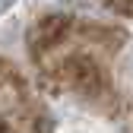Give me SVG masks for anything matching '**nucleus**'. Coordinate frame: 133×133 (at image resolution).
<instances>
[{"label": "nucleus", "mask_w": 133, "mask_h": 133, "mask_svg": "<svg viewBox=\"0 0 133 133\" xmlns=\"http://www.w3.org/2000/svg\"><path fill=\"white\" fill-rule=\"evenodd\" d=\"M16 6H19V0H0V19H6Z\"/></svg>", "instance_id": "f257e3e1"}, {"label": "nucleus", "mask_w": 133, "mask_h": 133, "mask_svg": "<svg viewBox=\"0 0 133 133\" xmlns=\"http://www.w3.org/2000/svg\"><path fill=\"white\" fill-rule=\"evenodd\" d=\"M130 76H133V54H130Z\"/></svg>", "instance_id": "f03ea898"}]
</instances>
